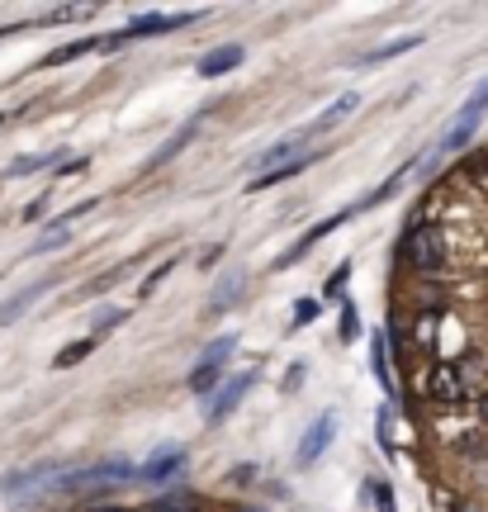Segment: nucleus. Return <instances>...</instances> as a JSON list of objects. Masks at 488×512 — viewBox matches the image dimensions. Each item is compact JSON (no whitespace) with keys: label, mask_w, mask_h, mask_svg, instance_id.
Instances as JSON below:
<instances>
[{"label":"nucleus","mask_w":488,"mask_h":512,"mask_svg":"<svg viewBox=\"0 0 488 512\" xmlns=\"http://www.w3.org/2000/svg\"><path fill=\"white\" fill-rule=\"evenodd\" d=\"M484 110H488V81L470 95V100H465V110L455 114V124L446 128V138L436 143L432 157H422V171H432V166L441 162V157H451V152H460V147L470 143V138H474V128H479V119H484Z\"/></svg>","instance_id":"1"},{"label":"nucleus","mask_w":488,"mask_h":512,"mask_svg":"<svg viewBox=\"0 0 488 512\" xmlns=\"http://www.w3.org/2000/svg\"><path fill=\"white\" fill-rule=\"evenodd\" d=\"M403 261H413L417 271H436L446 261V242H441V228L432 223H417L413 233L403 238Z\"/></svg>","instance_id":"2"},{"label":"nucleus","mask_w":488,"mask_h":512,"mask_svg":"<svg viewBox=\"0 0 488 512\" xmlns=\"http://www.w3.org/2000/svg\"><path fill=\"white\" fill-rule=\"evenodd\" d=\"M199 15H143L133 19L128 29H119L114 38H105V48H119V43H128V38H152V34H166V29H181V24H195Z\"/></svg>","instance_id":"3"},{"label":"nucleus","mask_w":488,"mask_h":512,"mask_svg":"<svg viewBox=\"0 0 488 512\" xmlns=\"http://www.w3.org/2000/svg\"><path fill=\"white\" fill-rule=\"evenodd\" d=\"M332 437H337V413H318V422H313L304 432V441H299V465H313V460L332 446Z\"/></svg>","instance_id":"4"},{"label":"nucleus","mask_w":488,"mask_h":512,"mask_svg":"<svg viewBox=\"0 0 488 512\" xmlns=\"http://www.w3.org/2000/svg\"><path fill=\"white\" fill-rule=\"evenodd\" d=\"M252 384H256L252 370H242V375H233V380H228V384H223V389L214 394V403H209V422H223V418H228V413H233L237 403L247 399V389H252Z\"/></svg>","instance_id":"5"},{"label":"nucleus","mask_w":488,"mask_h":512,"mask_svg":"<svg viewBox=\"0 0 488 512\" xmlns=\"http://www.w3.org/2000/svg\"><path fill=\"white\" fill-rule=\"evenodd\" d=\"M242 290H247V271H242V266H233V271L228 275H218V285H214V294H209V313H228L237 304V299H242Z\"/></svg>","instance_id":"6"},{"label":"nucleus","mask_w":488,"mask_h":512,"mask_svg":"<svg viewBox=\"0 0 488 512\" xmlns=\"http://www.w3.org/2000/svg\"><path fill=\"white\" fill-rule=\"evenodd\" d=\"M427 389H432V399H441V403L465 399V370L460 366H436L432 380H427Z\"/></svg>","instance_id":"7"},{"label":"nucleus","mask_w":488,"mask_h":512,"mask_svg":"<svg viewBox=\"0 0 488 512\" xmlns=\"http://www.w3.org/2000/svg\"><path fill=\"white\" fill-rule=\"evenodd\" d=\"M185 465V451L181 446H162L157 456L147 460V465H138V479H152V484H162V479H171L176 470Z\"/></svg>","instance_id":"8"},{"label":"nucleus","mask_w":488,"mask_h":512,"mask_svg":"<svg viewBox=\"0 0 488 512\" xmlns=\"http://www.w3.org/2000/svg\"><path fill=\"white\" fill-rule=\"evenodd\" d=\"M356 110H361V95H356V91H346V95H337V100L327 105V114H318V119H313V124L304 128V133H327V128H337V124H342V119H351Z\"/></svg>","instance_id":"9"},{"label":"nucleus","mask_w":488,"mask_h":512,"mask_svg":"<svg viewBox=\"0 0 488 512\" xmlns=\"http://www.w3.org/2000/svg\"><path fill=\"white\" fill-rule=\"evenodd\" d=\"M242 48L237 43H223V48H214V53L199 57V76H223V72H237L242 67Z\"/></svg>","instance_id":"10"},{"label":"nucleus","mask_w":488,"mask_h":512,"mask_svg":"<svg viewBox=\"0 0 488 512\" xmlns=\"http://www.w3.org/2000/svg\"><path fill=\"white\" fill-rule=\"evenodd\" d=\"M199 124H204V110H199L195 119H185V124L176 128V138H171V143H166L162 152H157V157H147V171H157V166H162V162H171V157H176V152H181V147H185V143H190V138H195V133H199Z\"/></svg>","instance_id":"11"},{"label":"nucleus","mask_w":488,"mask_h":512,"mask_svg":"<svg viewBox=\"0 0 488 512\" xmlns=\"http://www.w3.org/2000/svg\"><path fill=\"white\" fill-rule=\"evenodd\" d=\"M43 290H48V280H38V285H29V290H19L15 299H5V304H0V328H10L15 318H24V313L34 309V299Z\"/></svg>","instance_id":"12"},{"label":"nucleus","mask_w":488,"mask_h":512,"mask_svg":"<svg viewBox=\"0 0 488 512\" xmlns=\"http://www.w3.org/2000/svg\"><path fill=\"white\" fill-rule=\"evenodd\" d=\"M346 219H351V214H332V219H327V223H318V228H308L304 238L294 242V247H290V252H285V256H280V261H275V266H294V261H299V256H304L308 247H313V242H318V238H327V233H332V228H337V223H346Z\"/></svg>","instance_id":"13"},{"label":"nucleus","mask_w":488,"mask_h":512,"mask_svg":"<svg viewBox=\"0 0 488 512\" xmlns=\"http://www.w3.org/2000/svg\"><path fill=\"white\" fill-rule=\"evenodd\" d=\"M308 162H313V157L304 152V157H294L290 166H275V171H266V176H256V181L247 185V190H252V195H256V190H271V185H280V181H290V176H299V171H304Z\"/></svg>","instance_id":"14"},{"label":"nucleus","mask_w":488,"mask_h":512,"mask_svg":"<svg viewBox=\"0 0 488 512\" xmlns=\"http://www.w3.org/2000/svg\"><path fill=\"white\" fill-rule=\"evenodd\" d=\"M91 48H105V43H95V38H76V43H62V48H57V53L48 57L43 67H62V62H76V57H86Z\"/></svg>","instance_id":"15"},{"label":"nucleus","mask_w":488,"mask_h":512,"mask_svg":"<svg viewBox=\"0 0 488 512\" xmlns=\"http://www.w3.org/2000/svg\"><path fill=\"white\" fill-rule=\"evenodd\" d=\"M195 508H199L195 494H185V489H171V494H162L147 512H195Z\"/></svg>","instance_id":"16"},{"label":"nucleus","mask_w":488,"mask_h":512,"mask_svg":"<svg viewBox=\"0 0 488 512\" xmlns=\"http://www.w3.org/2000/svg\"><path fill=\"white\" fill-rule=\"evenodd\" d=\"M417 43H422V38H417V34H408V38H394V43H380V48H370V53H365V62H389V57H398V53H413Z\"/></svg>","instance_id":"17"},{"label":"nucleus","mask_w":488,"mask_h":512,"mask_svg":"<svg viewBox=\"0 0 488 512\" xmlns=\"http://www.w3.org/2000/svg\"><path fill=\"white\" fill-rule=\"evenodd\" d=\"M218 380H223V370H218V366H195L185 384H190V394H214Z\"/></svg>","instance_id":"18"},{"label":"nucleus","mask_w":488,"mask_h":512,"mask_svg":"<svg viewBox=\"0 0 488 512\" xmlns=\"http://www.w3.org/2000/svg\"><path fill=\"white\" fill-rule=\"evenodd\" d=\"M233 351H237V337H214V342L204 347V356H199V366H223Z\"/></svg>","instance_id":"19"},{"label":"nucleus","mask_w":488,"mask_h":512,"mask_svg":"<svg viewBox=\"0 0 488 512\" xmlns=\"http://www.w3.org/2000/svg\"><path fill=\"white\" fill-rule=\"evenodd\" d=\"M370 366H375V380H380V389L394 399V380H389V366H384V337H375L370 342Z\"/></svg>","instance_id":"20"},{"label":"nucleus","mask_w":488,"mask_h":512,"mask_svg":"<svg viewBox=\"0 0 488 512\" xmlns=\"http://www.w3.org/2000/svg\"><path fill=\"white\" fill-rule=\"evenodd\" d=\"M53 162H67V157H62V152H38V157H19L15 166H10V176H29V171H38V166H53Z\"/></svg>","instance_id":"21"},{"label":"nucleus","mask_w":488,"mask_h":512,"mask_svg":"<svg viewBox=\"0 0 488 512\" xmlns=\"http://www.w3.org/2000/svg\"><path fill=\"white\" fill-rule=\"evenodd\" d=\"M95 351V337H81V342H72V347H62L57 351V370H67V366H76V361H86Z\"/></svg>","instance_id":"22"},{"label":"nucleus","mask_w":488,"mask_h":512,"mask_svg":"<svg viewBox=\"0 0 488 512\" xmlns=\"http://www.w3.org/2000/svg\"><path fill=\"white\" fill-rule=\"evenodd\" d=\"M361 337V313L356 304H342V342H356Z\"/></svg>","instance_id":"23"},{"label":"nucleus","mask_w":488,"mask_h":512,"mask_svg":"<svg viewBox=\"0 0 488 512\" xmlns=\"http://www.w3.org/2000/svg\"><path fill=\"white\" fill-rule=\"evenodd\" d=\"M318 313H323V299H299V304H294V328H304V323H313Z\"/></svg>","instance_id":"24"},{"label":"nucleus","mask_w":488,"mask_h":512,"mask_svg":"<svg viewBox=\"0 0 488 512\" xmlns=\"http://www.w3.org/2000/svg\"><path fill=\"white\" fill-rule=\"evenodd\" d=\"M119 323H124V309H100V313H95L91 337H100V332H109V328H119Z\"/></svg>","instance_id":"25"},{"label":"nucleus","mask_w":488,"mask_h":512,"mask_svg":"<svg viewBox=\"0 0 488 512\" xmlns=\"http://www.w3.org/2000/svg\"><path fill=\"white\" fill-rule=\"evenodd\" d=\"M403 176H408V166H403V171H394V176H389V181H384L380 190H375V195H370V200H365V204H380V200H389V195H394L398 185H403Z\"/></svg>","instance_id":"26"},{"label":"nucleus","mask_w":488,"mask_h":512,"mask_svg":"<svg viewBox=\"0 0 488 512\" xmlns=\"http://www.w3.org/2000/svg\"><path fill=\"white\" fill-rule=\"evenodd\" d=\"M370 489H375V508H380V512H398L394 508V489H389V484H370Z\"/></svg>","instance_id":"27"},{"label":"nucleus","mask_w":488,"mask_h":512,"mask_svg":"<svg viewBox=\"0 0 488 512\" xmlns=\"http://www.w3.org/2000/svg\"><path fill=\"white\" fill-rule=\"evenodd\" d=\"M171 266H176V261H162V266H157V271L147 275V280H143V294H152V290H157V285H162L166 275H171Z\"/></svg>","instance_id":"28"},{"label":"nucleus","mask_w":488,"mask_h":512,"mask_svg":"<svg viewBox=\"0 0 488 512\" xmlns=\"http://www.w3.org/2000/svg\"><path fill=\"white\" fill-rule=\"evenodd\" d=\"M346 275H351V261H346V266H337V271L327 275V294H337L346 285Z\"/></svg>","instance_id":"29"},{"label":"nucleus","mask_w":488,"mask_h":512,"mask_svg":"<svg viewBox=\"0 0 488 512\" xmlns=\"http://www.w3.org/2000/svg\"><path fill=\"white\" fill-rule=\"evenodd\" d=\"M67 242V233H43V238L34 242V252H53V247H62Z\"/></svg>","instance_id":"30"},{"label":"nucleus","mask_w":488,"mask_h":512,"mask_svg":"<svg viewBox=\"0 0 488 512\" xmlns=\"http://www.w3.org/2000/svg\"><path fill=\"white\" fill-rule=\"evenodd\" d=\"M299 380H304V361H294V366H290V380H285V389H299Z\"/></svg>","instance_id":"31"},{"label":"nucleus","mask_w":488,"mask_h":512,"mask_svg":"<svg viewBox=\"0 0 488 512\" xmlns=\"http://www.w3.org/2000/svg\"><path fill=\"white\" fill-rule=\"evenodd\" d=\"M43 209H48V195H43V200H34V204H29V209H24V219H38Z\"/></svg>","instance_id":"32"},{"label":"nucleus","mask_w":488,"mask_h":512,"mask_svg":"<svg viewBox=\"0 0 488 512\" xmlns=\"http://www.w3.org/2000/svg\"><path fill=\"white\" fill-rule=\"evenodd\" d=\"M218 252H223V242H214V247H209V252L199 256V266H214V261H218Z\"/></svg>","instance_id":"33"},{"label":"nucleus","mask_w":488,"mask_h":512,"mask_svg":"<svg viewBox=\"0 0 488 512\" xmlns=\"http://www.w3.org/2000/svg\"><path fill=\"white\" fill-rule=\"evenodd\" d=\"M479 413H484V418H488V394H484V403H479Z\"/></svg>","instance_id":"34"}]
</instances>
